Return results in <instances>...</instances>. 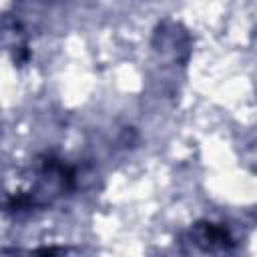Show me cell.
I'll return each instance as SVG.
<instances>
[{"label": "cell", "mask_w": 257, "mask_h": 257, "mask_svg": "<svg viewBox=\"0 0 257 257\" xmlns=\"http://www.w3.org/2000/svg\"><path fill=\"white\" fill-rule=\"evenodd\" d=\"M199 229H201V239L207 241V245H221V247L229 245V237H227V233L223 229H219V227H215L211 223L209 225L205 223Z\"/></svg>", "instance_id": "1"}]
</instances>
